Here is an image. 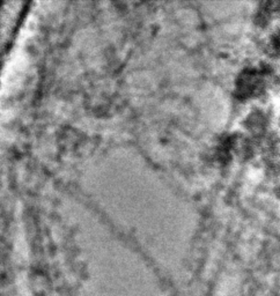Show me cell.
Masks as SVG:
<instances>
[{"mask_svg":"<svg viewBox=\"0 0 280 296\" xmlns=\"http://www.w3.org/2000/svg\"><path fill=\"white\" fill-rule=\"evenodd\" d=\"M275 45H277L278 48H280V34L275 37Z\"/></svg>","mask_w":280,"mask_h":296,"instance_id":"2","label":"cell"},{"mask_svg":"<svg viewBox=\"0 0 280 296\" xmlns=\"http://www.w3.org/2000/svg\"><path fill=\"white\" fill-rule=\"evenodd\" d=\"M263 83H264V77L261 72L256 70L246 71L237 82V93L243 97L253 96L262 90Z\"/></svg>","mask_w":280,"mask_h":296,"instance_id":"1","label":"cell"}]
</instances>
